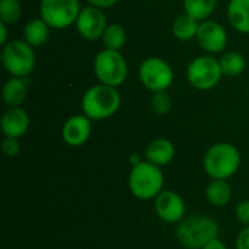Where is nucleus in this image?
<instances>
[{"label":"nucleus","mask_w":249,"mask_h":249,"mask_svg":"<svg viewBox=\"0 0 249 249\" xmlns=\"http://www.w3.org/2000/svg\"><path fill=\"white\" fill-rule=\"evenodd\" d=\"M144 156H146V160H149L160 168L166 166L175 158V144L169 139H165V137L155 139L146 147Z\"/></svg>","instance_id":"2eb2a0df"},{"label":"nucleus","mask_w":249,"mask_h":249,"mask_svg":"<svg viewBox=\"0 0 249 249\" xmlns=\"http://www.w3.org/2000/svg\"><path fill=\"white\" fill-rule=\"evenodd\" d=\"M206 198L214 207H225L232 200V187L226 179H212L206 187Z\"/></svg>","instance_id":"6ab92c4d"},{"label":"nucleus","mask_w":249,"mask_h":249,"mask_svg":"<svg viewBox=\"0 0 249 249\" xmlns=\"http://www.w3.org/2000/svg\"><path fill=\"white\" fill-rule=\"evenodd\" d=\"M93 73L99 83L118 88L127 79L128 64L120 51L104 48L93 60Z\"/></svg>","instance_id":"423d86ee"},{"label":"nucleus","mask_w":249,"mask_h":249,"mask_svg":"<svg viewBox=\"0 0 249 249\" xmlns=\"http://www.w3.org/2000/svg\"><path fill=\"white\" fill-rule=\"evenodd\" d=\"M125 41H127V32H125L123 25L111 23V25L107 26V29L104 32V36H102V42H104L105 48L120 51L124 47Z\"/></svg>","instance_id":"5701e85b"},{"label":"nucleus","mask_w":249,"mask_h":249,"mask_svg":"<svg viewBox=\"0 0 249 249\" xmlns=\"http://www.w3.org/2000/svg\"><path fill=\"white\" fill-rule=\"evenodd\" d=\"M203 249H228V247L225 245V242H222V239L216 238L212 242H209Z\"/></svg>","instance_id":"c756f323"},{"label":"nucleus","mask_w":249,"mask_h":249,"mask_svg":"<svg viewBox=\"0 0 249 249\" xmlns=\"http://www.w3.org/2000/svg\"><path fill=\"white\" fill-rule=\"evenodd\" d=\"M121 105L117 88L108 85H93L82 96V111L92 121H102L112 117Z\"/></svg>","instance_id":"f03ea898"},{"label":"nucleus","mask_w":249,"mask_h":249,"mask_svg":"<svg viewBox=\"0 0 249 249\" xmlns=\"http://www.w3.org/2000/svg\"><path fill=\"white\" fill-rule=\"evenodd\" d=\"M155 212L165 223H179L185 219L184 198L172 190H163L155 198Z\"/></svg>","instance_id":"f8f14e48"},{"label":"nucleus","mask_w":249,"mask_h":249,"mask_svg":"<svg viewBox=\"0 0 249 249\" xmlns=\"http://www.w3.org/2000/svg\"><path fill=\"white\" fill-rule=\"evenodd\" d=\"M1 152L4 156L7 158H15L20 153V143L19 139H13V137H4V140L1 142Z\"/></svg>","instance_id":"a878e982"},{"label":"nucleus","mask_w":249,"mask_h":249,"mask_svg":"<svg viewBox=\"0 0 249 249\" xmlns=\"http://www.w3.org/2000/svg\"><path fill=\"white\" fill-rule=\"evenodd\" d=\"M222 69L217 58L200 55L190 61L187 67V80L197 90H210L222 80Z\"/></svg>","instance_id":"0eeeda50"},{"label":"nucleus","mask_w":249,"mask_h":249,"mask_svg":"<svg viewBox=\"0 0 249 249\" xmlns=\"http://www.w3.org/2000/svg\"><path fill=\"white\" fill-rule=\"evenodd\" d=\"M198 26H200V20H197L188 13H182L174 20L172 34L179 41H190L197 36Z\"/></svg>","instance_id":"aec40b11"},{"label":"nucleus","mask_w":249,"mask_h":249,"mask_svg":"<svg viewBox=\"0 0 249 249\" xmlns=\"http://www.w3.org/2000/svg\"><path fill=\"white\" fill-rule=\"evenodd\" d=\"M90 134H92V120L88 118L85 114L70 117L61 128V136L64 143L71 147L83 146L89 140Z\"/></svg>","instance_id":"ddd939ff"},{"label":"nucleus","mask_w":249,"mask_h":249,"mask_svg":"<svg viewBox=\"0 0 249 249\" xmlns=\"http://www.w3.org/2000/svg\"><path fill=\"white\" fill-rule=\"evenodd\" d=\"M139 79L147 90L165 92L174 83V70L163 58L149 57L139 67Z\"/></svg>","instance_id":"6e6552de"},{"label":"nucleus","mask_w":249,"mask_h":249,"mask_svg":"<svg viewBox=\"0 0 249 249\" xmlns=\"http://www.w3.org/2000/svg\"><path fill=\"white\" fill-rule=\"evenodd\" d=\"M177 239L187 249H203L219 238L220 228L214 219L204 214H194L182 219L177 226Z\"/></svg>","instance_id":"f257e3e1"},{"label":"nucleus","mask_w":249,"mask_h":249,"mask_svg":"<svg viewBox=\"0 0 249 249\" xmlns=\"http://www.w3.org/2000/svg\"><path fill=\"white\" fill-rule=\"evenodd\" d=\"M79 0H41V18L53 29H66L76 23L80 12Z\"/></svg>","instance_id":"1a4fd4ad"},{"label":"nucleus","mask_w":249,"mask_h":249,"mask_svg":"<svg viewBox=\"0 0 249 249\" xmlns=\"http://www.w3.org/2000/svg\"><path fill=\"white\" fill-rule=\"evenodd\" d=\"M150 107H152L155 114L166 115L172 109V98L169 96V93L166 90L165 92H156V93H153V96L150 99Z\"/></svg>","instance_id":"393cba45"},{"label":"nucleus","mask_w":249,"mask_h":249,"mask_svg":"<svg viewBox=\"0 0 249 249\" xmlns=\"http://www.w3.org/2000/svg\"><path fill=\"white\" fill-rule=\"evenodd\" d=\"M236 219L244 225V226H249V200H244L236 206Z\"/></svg>","instance_id":"bb28decb"},{"label":"nucleus","mask_w":249,"mask_h":249,"mask_svg":"<svg viewBox=\"0 0 249 249\" xmlns=\"http://www.w3.org/2000/svg\"><path fill=\"white\" fill-rule=\"evenodd\" d=\"M22 15V4L19 0H0V20L12 25L19 20Z\"/></svg>","instance_id":"b1692460"},{"label":"nucleus","mask_w":249,"mask_h":249,"mask_svg":"<svg viewBox=\"0 0 249 249\" xmlns=\"http://www.w3.org/2000/svg\"><path fill=\"white\" fill-rule=\"evenodd\" d=\"M79 35L89 41L102 39L104 32L108 26L107 23V15L104 9L88 4L80 9L79 16L74 23Z\"/></svg>","instance_id":"9d476101"},{"label":"nucleus","mask_w":249,"mask_h":249,"mask_svg":"<svg viewBox=\"0 0 249 249\" xmlns=\"http://www.w3.org/2000/svg\"><path fill=\"white\" fill-rule=\"evenodd\" d=\"M228 19L232 28L241 34H249V0H231Z\"/></svg>","instance_id":"f3484780"},{"label":"nucleus","mask_w":249,"mask_h":249,"mask_svg":"<svg viewBox=\"0 0 249 249\" xmlns=\"http://www.w3.org/2000/svg\"><path fill=\"white\" fill-rule=\"evenodd\" d=\"M241 166V153L232 143L213 144L203 158V168L212 179H229Z\"/></svg>","instance_id":"7ed1b4c3"},{"label":"nucleus","mask_w":249,"mask_h":249,"mask_svg":"<svg viewBox=\"0 0 249 249\" xmlns=\"http://www.w3.org/2000/svg\"><path fill=\"white\" fill-rule=\"evenodd\" d=\"M28 95V82L26 77L7 79L1 88V98L7 107H20Z\"/></svg>","instance_id":"dca6fc26"},{"label":"nucleus","mask_w":249,"mask_h":249,"mask_svg":"<svg viewBox=\"0 0 249 249\" xmlns=\"http://www.w3.org/2000/svg\"><path fill=\"white\" fill-rule=\"evenodd\" d=\"M236 249H249V226H245L238 238H236Z\"/></svg>","instance_id":"cd10ccee"},{"label":"nucleus","mask_w":249,"mask_h":249,"mask_svg":"<svg viewBox=\"0 0 249 249\" xmlns=\"http://www.w3.org/2000/svg\"><path fill=\"white\" fill-rule=\"evenodd\" d=\"M1 64L15 77H28L36 66L35 51L25 39H13L3 45Z\"/></svg>","instance_id":"39448f33"},{"label":"nucleus","mask_w":249,"mask_h":249,"mask_svg":"<svg viewBox=\"0 0 249 249\" xmlns=\"http://www.w3.org/2000/svg\"><path fill=\"white\" fill-rule=\"evenodd\" d=\"M50 26L42 18L31 19L23 28V39L34 48L42 47L50 38Z\"/></svg>","instance_id":"a211bd4d"},{"label":"nucleus","mask_w":249,"mask_h":249,"mask_svg":"<svg viewBox=\"0 0 249 249\" xmlns=\"http://www.w3.org/2000/svg\"><path fill=\"white\" fill-rule=\"evenodd\" d=\"M9 41H7V23L1 22L0 23V44L1 45H6Z\"/></svg>","instance_id":"7c9ffc66"},{"label":"nucleus","mask_w":249,"mask_h":249,"mask_svg":"<svg viewBox=\"0 0 249 249\" xmlns=\"http://www.w3.org/2000/svg\"><path fill=\"white\" fill-rule=\"evenodd\" d=\"M31 120L28 112L22 107H9L0 121L1 133L4 137H13V139H20L22 136L26 134L29 128Z\"/></svg>","instance_id":"4468645a"},{"label":"nucleus","mask_w":249,"mask_h":249,"mask_svg":"<svg viewBox=\"0 0 249 249\" xmlns=\"http://www.w3.org/2000/svg\"><path fill=\"white\" fill-rule=\"evenodd\" d=\"M219 63H220L223 76H228V77H236V76L242 74L245 70V66H247L245 57L238 51L225 53L222 55V58L219 60Z\"/></svg>","instance_id":"412c9836"},{"label":"nucleus","mask_w":249,"mask_h":249,"mask_svg":"<svg viewBox=\"0 0 249 249\" xmlns=\"http://www.w3.org/2000/svg\"><path fill=\"white\" fill-rule=\"evenodd\" d=\"M130 162H131V165L134 166V165H137V163H140L142 160H140V158H139L137 155H133V156H131V159H130Z\"/></svg>","instance_id":"2f4dec72"},{"label":"nucleus","mask_w":249,"mask_h":249,"mask_svg":"<svg viewBox=\"0 0 249 249\" xmlns=\"http://www.w3.org/2000/svg\"><path fill=\"white\" fill-rule=\"evenodd\" d=\"M198 45L209 54L220 53L228 45V32L223 25H220L216 20L206 19L200 22L197 36H196Z\"/></svg>","instance_id":"9b49d317"},{"label":"nucleus","mask_w":249,"mask_h":249,"mask_svg":"<svg viewBox=\"0 0 249 249\" xmlns=\"http://www.w3.org/2000/svg\"><path fill=\"white\" fill-rule=\"evenodd\" d=\"M185 13L203 22L210 18L217 6V0H182Z\"/></svg>","instance_id":"4be33fe9"},{"label":"nucleus","mask_w":249,"mask_h":249,"mask_svg":"<svg viewBox=\"0 0 249 249\" xmlns=\"http://www.w3.org/2000/svg\"><path fill=\"white\" fill-rule=\"evenodd\" d=\"M86 1L92 6H96L101 9H108V7H112L114 4H117L118 0H86Z\"/></svg>","instance_id":"c85d7f7f"},{"label":"nucleus","mask_w":249,"mask_h":249,"mask_svg":"<svg viewBox=\"0 0 249 249\" xmlns=\"http://www.w3.org/2000/svg\"><path fill=\"white\" fill-rule=\"evenodd\" d=\"M165 177L160 166L142 160L134 165L128 175V188L139 200H155L163 191Z\"/></svg>","instance_id":"20e7f679"}]
</instances>
